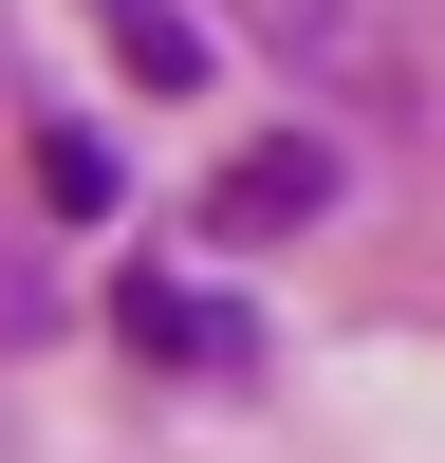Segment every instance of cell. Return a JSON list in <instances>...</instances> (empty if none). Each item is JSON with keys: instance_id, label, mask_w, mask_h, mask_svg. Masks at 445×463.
<instances>
[{"instance_id": "obj_1", "label": "cell", "mask_w": 445, "mask_h": 463, "mask_svg": "<svg viewBox=\"0 0 445 463\" xmlns=\"http://www.w3.org/2000/svg\"><path fill=\"white\" fill-rule=\"evenodd\" d=\"M260 37H279L297 74H334L353 111H408V37H390V0H279Z\"/></svg>"}, {"instance_id": "obj_2", "label": "cell", "mask_w": 445, "mask_h": 463, "mask_svg": "<svg viewBox=\"0 0 445 463\" xmlns=\"http://www.w3.org/2000/svg\"><path fill=\"white\" fill-rule=\"evenodd\" d=\"M316 204H334V148L316 130H279V148L222 167V241H279V222H316Z\"/></svg>"}, {"instance_id": "obj_3", "label": "cell", "mask_w": 445, "mask_h": 463, "mask_svg": "<svg viewBox=\"0 0 445 463\" xmlns=\"http://www.w3.org/2000/svg\"><path fill=\"white\" fill-rule=\"evenodd\" d=\"M111 19V56L148 74V93H204V19H185V0H93Z\"/></svg>"}, {"instance_id": "obj_4", "label": "cell", "mask_w": 445, "mask_h": 463, "mask_svg": "<svg viewBox=\"0 0 445 463\" xmlns=\"http://www.w3.org/2000/svg\"><path fill=\"white\" fill-rule=\"evenodd\" d=\"M111 316H130V353H222V316H204V297H167V279H130Z\"/></svg>"}, {"instance_id": "obj_5", "label": "cell", "mask_w": 445, "mask_h": 463, "mask_svg": "<svg viewBox=\"0 0 445 463\" xmlns=\"http://www.w3.org/2000/svg\"><path fill=\"white\" fill-rule=\"evenodd\" d=\"M37 204L93 222V204H111V148H93V130H37Z\"/></svg>"}]
</instances>
